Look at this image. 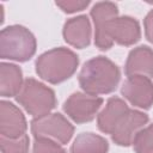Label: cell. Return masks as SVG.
<instances>
[{"instance_id":"11","label":"cell","mask_w":153,"mask_h":153,"mask_svg":"<svg viewBox=\"0 0 153 153\" xmlns=\"http://www.w3.org/2000/svg\"><path fill=\"white\" fill-rule=\"evenodd\" d=\"M124 71L128 76L143 75L151 79L153 76V50L146 45L133 49L128 55Z\"/></svg>"},{"instance_id":"4","label":"cell","mask_w":153,"mask_h":153,"mask_svg":"<svg viewBox=\"0 0 153 153\" xmlns=\"http://www.w3.org/2000/svg\"><path fill=\"white\" fill-rule=\"evenodd\" d=\"M36 51V39L24 26L11 25L1 30L0 56L16 61H26Z\"/></svg>"},{"instance_id":"10","label":"cell","mask_w":153,"mask_h":153,"mask_svg":"<svg viewBox=\"0 0 153 153\" xmlns=\"http://www.w3.org/2000/svg\"><path fill=\"white\" fill-rule=\"evenodd\" d=\"M26 121L22 111L12 103H0V134L8 139H17L25 135Z\"/></svg>"},{"instance_id":"19","label":"cell","mask_w":153,"mask_h":153,"mask_svg":"<svg viewBox=\"0 0 153 153\" xmlns=\"http://www.w3.org/2000/svg\"><path fill=\"white\" fill-rule=\"evenodd\" d=\"M56 5L61 7L62 11L67 13H73L84 10L88 5V1H56Z\"/></svg>"},{"instance_id":"14","label":"cell","mask_w":153,"mask_h":153,"mask_svg":"<svg viewBox=\"0 0 153 153\" xmlns=\"http://www.w3.org/2000/svg\"><path fill=\"white\" fill-rule=\"evenodd\" d=\"M22 71L12 63L2 62L0 66V93L2 97L17 96L23 86Z\"/></svg>"},{"instance_id":"12","label":"cell","mask_w":153,"mask_h":153,"mask_svg":"<svg viewBox=\"0 0 153 153\" xmlns=\"http://www.w3.org/2000/svg\"><path fill=\"white\" fill-rule=\"evenodd\" d=\"M63 37L65 41L75 47L85 48L90 44L91 41V25L86 16H79L72 19H68L63 26Z\"/></svg>"},{"instance_id":"6","label":"cell","mask_w":153,"mask_h":153,"mask_svg":"<svg viewBox=\"0 0 153 153\" xmlns=\"http://www.w3.org/2000/svg\"><path fill=\"white\" fill-rule=\"evenodd\" d=\"M31 131L35 137H44L60 143H67L73 136L74 127L61 114H47L32 120Z\"/></svg>"},{"instance_id":"16","label":"cell","mask_w":153,"mask_h":153,"mask_svg":"<svg viewBox=\"0 0 153 153\" xmlns=\"http://www.w3.org/2000/svg\"><path fill=\"white\" fill-rule=\"evenodd\" d=\"M133 146L136 153H153V123L135 135Z\"/></svg>"},{"instance_id":"2","label":"cell","mask_w":153,"mask_h":153,"mask_svg":"<svg viewBox=\"0 0 153 153\" xmlns=\"http://www.w3.org/2000/svg\"><path fill=\"white\" fill-rule=\"evenodd\" d=\"M118 67L104 56H97L82 66L79 74V84L85 93L97 96L112 92L120 81Z\"/></svg>"},{"instance_id":"17","label":"cell","mask_w":153,"mask_h":153,"mask_svg":"<svg viewBox=\"0 0 153 153\" xmlns=\"http://www.w3.org/2000/svg\"><path fill=\"white\" fill-rule=\"evenodd\" d=\"M0 146L2 153H26L29 149V137L26 134L17 139L1 136Z\"/></svg>"},{"instance_id":"1","label":"cell","mask_w":153,"mask_h":153,"mask_svg":"<svg viewBox=\"0 0 153 153\" xmlns=\"http://www.w3.org/2000/svg\"><path fill=\"white\" fill-rule=\"evenodd\" d=\"M96 31L94 43L100 50H108L114 42L131 45L140 39V26L131 17H115L110 10L99 7L91 12Z\"/></svg>"},{"instance_id":"7","label":"cell","mask_w":153,"mask_h":153,"mask_svg":"<svg viewBox=\"0 0 153 153\" xmlns=\"http://www.w3.org/2000/svg\"><path fill=\"white\" fill-rule=\"evenodd\" d=\"M103 104V99L88 93L75 92L65 102V112L76 123H85L94 118Z\"/></svg>"},{"instance_id":"20","label":"cell","mask_w":153,"mask_h":153,"mask_svg":"<svg viewBox=\"0 0 153 153\" xmlns=\"http://www.w3.org/2000/svg\"><path fill=\"white\" fill-rule=\"evenodd\" d=\"M145 33L147 39L153 43V10L149 11L145 18Z\"/></svg>"},{"instance_id":"15","label":"cell","mask_w":153,"mask_h":153,"mask_svg":"<svg viewBox=\"0 0 153 153\" xmlns=\"http://www.w3.org/2000/svg\"><path fill=\"white\" fill-rule=\"evenodd\" d=\"M108 141L93 133H82L74 140L71 153H108Z\"/></svg>"},{"instance_id":"9","label":"cell","mask_w":153,"mask_h":153,"mask_svg":"<svg viewBox=\"0 0 153 153\" xmlns=\"http://www.w3.org/2000/svg\"><path fill=\"white\" fill-rule=\"evenodd\" d=\"M148 122V116L137 110H130L124 115L121 122L110 134L111 139L118 146H129L133 143L135 135Z\"/></svg>"},{"instance_id":"3","label":"cell","mask_w":153,"mask_h":153,"mask_svg":"<svg viewBox=\"0 0 153 153\" xmlns=\"http://www.w3.org/2000/svg\"><path fill=\"white\" fill-rule=\"evenodd\" d=\"M78 63V56L72 50L67 48H54L37 59L36 72L43 80L59 84L74 74Z\"/></svg>"},{"instance_id":"5","label":"cell","mask_w":153,"mask_h":153,"mask_svg":"<svg viewBox=\"0 0 153 153\" xmlns=\"http://www.w3.org/2000/svg\"><path fill=\"white\" fill-rule=\"evenodd\" d=\"M17 100L30 115L35 117L49 114V111L56 105L54 91L32 78L24 81L19 93L17 94Z\"/></svg>"},{"instance_id":"18","label":"cell","mask_w":153,"mask_h":153,"mask_svg":"<svg viewBox=\"0 0 153 153\" xmlns=\"http://www.w3.org/2000/svg\"><path fill=\"white\" fill-rule=\"evenodd\" d=\"M32 153H66V151L54 140L35 137Z\"/></svg>"},{"instance_id":"13","label":"cell","mask_w":153,"mask_h":153,"mask_svg":"<svg viewBox=\"0 0 153 153\" xmlns=\"http://www.w3.org/2000/svg\"><path fill=\"white\" fill-rule=\"evenodd\" d=\"M129 111L128 105L118 97H112L106 102L105 108L98 115V128L106 134H111L124 115Z\"/></svg>"},{"instance_id":"8","label":"cell","mask_w":153,"mask_h":153,"mask_svg":"<svg viewBox=\"0 0 153 153\" xmlns=\"http://www.w3.org/2000/svg\"><path fill=\"white\" fill-rule=\"evenodd\" d=\"M122 94L134 106L149 109L153 104V82L143 75H131L123 82Z\"/></svg>"}]
</instances>
